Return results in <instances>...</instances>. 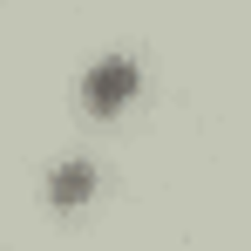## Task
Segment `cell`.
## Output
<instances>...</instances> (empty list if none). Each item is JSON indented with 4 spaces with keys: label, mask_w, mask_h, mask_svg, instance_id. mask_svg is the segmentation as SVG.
I'll use <instances>...</instances> for the list:
<instances>
[{
    "label": "cell",
    "mask_w": 251,
    "mask_h": 251,
    "mask_svg": "<svg viewBox=\"0 0 251 251\" xmlns=\"http://www.w3.org/2000/svg\"><path fill=\"white\" fill-rule=\"evenodd\" d=\"M129 88H136V68H129V61H102V68H88V109H116Z\"/></svg>",
    "instance_id": "cell-1"
},
{
    "label": "cell",
    "mask_w": 251,
    "mask_h": 251,
    "mask_svg": "<svg viewBox=\"0 0 251 251\" xmlns=\"http://www.w3.org/2000/svg\"><path fill=\"white\" fill-rule=\"evenodd\" d=\"M88 183H95V170H88V163H68L61 176H54V204H82Z\"/></svg>",
    "instance_id": "cell-2"
}]
</instances>
